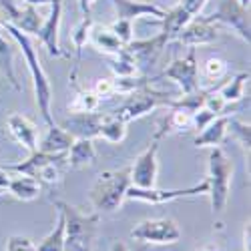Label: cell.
<instances>
[{
  "label": "cell",
  "instance_id": "cell-48",
  "mask_svg": "<svg viewBox=\"0 0 251 251\" xmlns=\"http://www.w3.org/2000/svg\"><path fill=\"white\" fill-rule=\"evenodd\" d=\"M197 251H219V249L213 247V245H205V247H201V249H197Z\"/></svg>",
  "mask_w": 251,
  "mask_h": 251
},
{
  "label": "cell",
  "instance_id": "cell-7",
  "mask_svg": "<svg viewBox=\"0 0 251 251\" xmlns=\"http://www.w3.org/2000/svg\"><path fill=\"white\" fill-rule=\"evenodd\" d=\"M131 237L143 243H177L181 239V229L173 219H145L135 229H131Z\"/></svg>",
  "mask_w": 251,
  "mask_h": 251
},
{
  "label": "cell",
  "instance_id": "cell-2",
  "mask_svg": "<svg viewBox=\"0 0 251 251\" xmlns=\"http://www.w3.org/2000/svg\"><path fill=\"white\" fill-rule=\"evenodd\" d=\"M65 217V251H93L100 213H82L67 201H54Z\"/></svg>",
  "mask_w": 251,
  "mask_h": 251
},
{
  "label": "cell",
  "instance_id": "cell-3",
  "mask_svg": "<svg viewBox=\"0 0 251 251\" xmlns=\"http://www.w3.org/2000/svg\"><path fill=\"white\" fill-rule=\"evenodd\" d=\"M131 187V167L104 171L97 177L89 191V201L97 213H113L125 201V193Z\"/></svg>",
  "mask_w": 251,
  "mask_h": 251
},
{
  "label": "cell",
  "instance_id": "cell-22",
  "mask_svg": "<svg viewBox=\"0 0 251 251\" xmlns=\"http://www.w3.org/2000/svg\"><path fill=\"white\" fill-rule=\"evenodd\" d=\"M8 191H10L12 197H16L20 201H32L40 195V183L34 177H28V175L10 177Z\"/></svg>",
  "mask_w": 251,
  "mask_h": 251
},
{
  "label": "cell",
  "instance_id": "cell-8",
  "mask_svg": "<svg viewBox=\"0 0 251 251\" xmlns=\"http://www.w3.org/2000/svg\"><path fill=\"white\" fill-rule=\"evenodd\" d=\"M163 76L175 80L181 95H189L199 89V65H197V50L195 47H189L183 58H175L169 67L163 71Z\"/></svg>",
  "mask_w": 251,
  "mask_h": 251
},
{
  "label": "cell",
  "instance_id": "cell-10",
  "mask_svg": "<svg viewBox=\"0 0 251 251\" xmlns=\"http://www.w3.org/2000/svg\"><path fill=\"white\" fill-rule=\"evenodd\" d=\"M169 43H171L169 34L159 32L157 36L143 38V40H135L133 38L129 45H125V49L133 54L139 71H147L149 67H153L157 62V58L161 56V52L167 49V45H169Z\"/></svg>",
  "mask_w": 251,
  "mask_h": 251
},
{
  "label": "cell",
  "instance_id": "cell-27",
  "mask_svg": "<svg viewBox=\"0 0 251 251\" xmlns=\"http://www.w3.org/2000/svg\"><path fill=\"white\" fill-rule=\"evenodd\" d=\"M189 20H191V16L177 4V6H173L171 10H165V14H163V18H161V25H163V30H161V32L169 34V38L173 40V38L181 32V28H183L187 23H189Z\"/></svg>",
  "mask_w": 251,
  "mask_h": 251
},
{
  "label": "cell",
  "instance_id": "cell-46",
  "mask_svg": "<svg viewBox=\"0 0 251 251\" xmlns=\"http://www.w3.org/2000/svg\"><path fill=\"white\" fill-rule=\"evenodd\" d=\"M26 4H32V6H40V4H50L52 0H25Z\"/></svg>",
  "mask_w": 251,
  "mask_h": 251
},
{
  "label": "cell",
  "instance_id": "cell-36",
  "mask_svg": "<svg viewBox=\"0 0 251 251\" xmlns=\"http://www.w3.org/2000/svg\"><path fill=\"white\" fill-rule=\"evenodd\" d=\"M109 28L115 32V36L123 45H129L133 40V20H129V18H117L115 23L109 25Z\"/></svg>",
  "mask_w": 251,
  "mask_h": 251
},
{
  "label": "cell",
  "instance_id": "cell-23",
  "mask_svg": "<svg viewBox=\"0 0 251 251\" xmlns=\"http://www.w3.org/2000/svg\"><path fill=\"white\" fill-rule=\"evenodd\" d=\"M12 26H16L20 32H25L28 36H34L38 32V28L43 26V16L38 14L36 6L32 4H26L23 8H18V14L14 16L12 23H8Z\"/></svg>",
  "mask_w": 251,
  "mask_h": 251
},
{
  "label": "cell",
  "instance_id": "cell-39",
  "mask_svg": "<svg viewBox=\"0 0 251 251\" xmlns=\"http://www.w3.org/2000/svg\"><path fill=\"white\" fill-rule=\"evenodd\" d=\"M16 14H18V6L14 0H0V28L12 23Z\"/></svg>",
  "mask_w": 251,
  "mask_h": 251
},
{
  "label": "cell",
  "instance_id": "cell-38",
  "mask_svg": "<svg viewBox=\"0 0 251 251\" xmlns=\"http://www.w3.org/2000/svg\"><path fill=\"white\" fill-rule=\"evenodd\" d=\"M6 251H36V245L23 235H10L6 239Z\"/></svg>",
  "mask_w": 251,
  "mask_h": 251
},
{
  "label": "cell",
  "instance_id": "cell-13",
  "mask_svg": "<svg viewBox=\"0 0 251 251\" xmlns=\"http://www.w3.org/2000/svg\"><path fill=\"white\" fill-rule=\"evenodd\" d=\"M60 20H62V0H52L50 2V14L47 16V20H43V26H40L38 32L34 34L38 38V43L47 49V52L52 58L67 56V52L60 49V43H58Z\"/></svg>",
  "mask_w": 251,
  "mask_h": 251
},
{
  "label": "cell",
  "instance_id": "cell-31",
  "mask_svg": "<svg viewBox=\"0 0 251 251\" xmlns=\"http://www.w3.org/2000/svg\"><path fill=\"white\" fill-rule=\"evenodd\" d=\"M209 93H211V91H201V89H197V91H193V93H189V95H181V99H173V100L169 102V107L183 109V111H187V113L195 115V113L203 107V104H205V99H207Z\"/></svg>",
  "mask_w": 251,
  "mask_h": 251
},
{
  "label": "cell",
  "instance_id": "cell-28",
  "mask_svg": "<svg viewBox=\"0 0 251 251\" xmlns=\"http://www.w3.org/2000/svg\"><path fill=\"white\" fill-rule=\"evenodd\" d=\"M36 251H65V217L58 211L56 213V225L52 231L40 241Z\"/></svg>",
  "mask_w": 251,
  "mask_h": 251
},
{
  "label": "cell",
  "instance_id": "cell-11",
  "mask_svg": "<svg viewBox=\"0 0 251 251\" xmlns=\"http://www.w3.org/2000/svg\"><path fill=\"white\" fill-rule=\"evenodd\" d=\"M157 153H159V141L153 139V143L135 159V163L131 167V185L133 187H139V189H151V187H155L157 171H159Z\"/></svg>",
  "mask_w": 251,
  "mask_h": 251
},
{
  "label": "cell",
  "instance_id": "cell-15",
  "mask_svg": "<svg viewBox=\"0 0 251 251\" xmlns=\"http://www.w3.org/2000/svg\"><path fill=\"white\" fill-rule=\"evenodd\" d=\"M6 127H8L10 135H12V139L23 145L28 153L38 149V129H36V125L30 119L18 115V113H12L6 119Z\"/></svg>",
  "mask_w": 251,
  "mask_h": 251
},
{
  "label": "cell",
  "instance_id": "cell-17",
  "mask_svg": "<svg viewBox=\"0 0 251 251\" xmlns=\"http://www.w3.org/2000/svg\"><path fill=\"white\" fill-rule=\"evenodd\" d=\"M89 43L102 54H109V56H115L119 54L125 45L121 43V40L115 36V32L109 28V26H102V25H95L91 26L89 30Z\"/></svg>",
  "mask_w": 251,
  "mask_h": 251
},
{
  "label": "cell",
  "instance_id": "cell-49",
  "mask_svg": "<svg viewBox=\"0 0 251 251\" xmlns=\"http://www.w3.org/2000/svg\"><path fill=\"white\" fill-rule=\"evenodd\" d=\"M237 2H239L241 6H245V8H249V0H237Z\"/></svg>",
  "mask_w": 251,
  "mask_h": 251
},
{
  "label": "cell",
  "instance_id": "cell-14",
  "mask_svg": "<svg viewBox=\"0 0 251 251\" xmlns=\"http://www.w3.org/2000/svg\"><path fill=\"white\" fill-rule=\"evenodd\" d=\"M102 115L93 111V113H71L62 121V129L69 131L75 139H95L99 137V127H100Z\"/></svg>",
  "mask_w": 251,
  "mask_h": 251
},
{
  "label": "cell",
  "instance_id": "cell-51",
  "mask_svg": "<svg viewBox=\"0 0 251 251\" xmlns=\"http://www.w3.org/2000/svg\"><path fill=\"white\" fill-rule=\"evenodd\" d=\"M0 195H2V191H0Z\"/></svg>",
  "mask_w": 251,
  "mask_h": 251
},
{
  "label": "cell",
  "instance_id": "cell-26",
  "mask_svg": "<svg viewBox=\"0 0 251 251\" xmlns=\"http://www.w3.org/2000/svg\"><path fill=\"white\" fill-rule=\"evenodd\" d=\"M99 137L104 139L107 143H121L125 137H127V123L121 121L119 117L111 115V117H102L100 127H99Z\"/></svg>",
  "mask_w": 251,
  "mask_h": 251
},
{
  "label": "cell",
  "instance_id": "cell-21",
  "mask_svg": "<svg viewBox=\"0 0 251 251\" xmlns=\"http://www.w3.org/2000/svg\"><path fill=\"white\" fill-rule=\"evenodd\" d=\"M75 137L65 131L62 127H56V125H52V127H49L47 135L43 137V141H40L38 145V151L43 153H50V155H58V153H67L71 149Z\"/></svg>",
  "mask_w": 251,
  "mask_h": 251
},
{
  "label": "cell",
  "instance_id": "cell-33",
  "mask_svg": "<svg viewBox=\"0 0 251 251\" xmlns=\"http://www.w3.org/2000/svg\"><path fill=\"white\" fill-rule=\"evenodd\" d=\"M245 80H249V73H239L231 80H227L225 85H221L219 95L225 99L227 104L237 102V100L243 99V85H245Z\"/></svg>",
  "mask_w": 251,
  "mask_h": 251
},
{
  "label": "cell",
  "instance_id": "cell-20",
  "mask_svg": "<svg viewBox=\"0 0 251 251\" xmlns=\"http://www.w3.org/2000/svg\"><path fill=\"white\" fill-rule=\"evenodd\" d=\"M227 117L229 115H219L215 117L207 127L195 137L193 145L195 147H219L227 137Z\"/></svg>",
  "mask_w": 251,
  "mask_h": 251
},
{
  "label": "cell",
  "instance_id": "cell-6",
  "mask_svg": "<svg viewBox=\"0 0 251 251\" xmlns=\"http://www.w3.org/2000/svg\"><path fill=\"white\" fill-rule=\"evenodd\" d=\"M209 23L221 25L231 28L243 43L249 45L251 40V26H249V8L241 6L237 0H219V6L215 12L205 16Z\"/></svg>",
  "mask_w": 251,
  "mask_h": 251
},
{
  "label": "cell",
  "instance_id": "cell-19",
  "mask_svg": "<svg viewBox=\"0 0 251 251\" xmlns=\"http://www.w3.org/2000/svg\"><path fill=\"white\" fill-rule=\"evenodd\" d=\"M171 111L163 115L157 123V131H155V141L167 137V135H171V133H177V131H183L187 129L191 125V119L193 115L191 113H187L183 109H175V107H169Z\"/></svg>",
  "mask_w": 251,
  "mask_h": 251
},
{
  "label": "cell",
  "instance_id": "cell-50",
  "mask_svg": "<svg viewBox=\"0 0 251 251\" xmlns=\"http://www.w3.org/2000/svg\"><path fill=\"white\" fill-rule=\"evenodd\" d=\"M137 251H147V249H145V247H141V249H137Z\"/></svg>",
  "mask_w": 251,
  "mask_h": 251
},
{
  "label": "cell",
  "instance_id": "cell-32",
  "mask_svg": "<svg viewBox=\"0 0 251 251\" xmlns=\"http://www.w3.org/2000/svg\"><path fill=\"white\" fill-rule=\"evenodd\" d=\"M111 71L115 73L117 78H121V76H133V75L139 73L137 62H135L133 54H131L127 49H123L119 54L113 56V60H111Z\"/></svg>",
  "mask_w": 251,
  "mask_h": 251
},
{
  "label": "cell",
  "instance_id": "cell-5",
  "mask_svg": "<svg viewBox=\"0 0 251 251\" xmlns=\"http://www.w3.org/2000/svg\"><path fill=\"white\" fill-rule=\"evenodd\" d=\"M171 97H173L171 93L157 91V89H151L147 85V87H143V89L127 95L125 102L115 111V117H119L125 123H131V121H135V119H139L143 115L155 111L157 107H161V104L169 107V102L173 100Z\"/></svg>",
  "mask_w": 251,
  "mask_h": 251
},
{
  "label": "cell",
  "instance_id": "cell-41",
  "mask_svg": "<svg viewBox=\"0 0 251 251\" xmlns=\"http://www.w3.org/2000/svg\"><path fill=\"white\" fill-rule=\"evenodd\" d=\"M217 115L215 113H211V111H209V109H205V107H201L195 115H193V119H191V125H195V129L197 131H203L205 127H207V125L209 123H211L213 119H215Z\"/></svg>",
  "mask_w": 251,
  "mask_h": 251
},
{
  "label": "cell",
  "instance_id": "cell-29",
  "mask_svg": "<svg viewBox=\"0 0 251 251\" xmlns=\"http://www.w3.org/2000/svg\"><path fill=\"white\" fill-rule=\"evenodd\" d=\"M93 26V18L91 16H82L80 23L75 26L71 38H73V45H75V50H76V65H75V71L71 76H76V71H78V62L82 58V49H85L87 40H89V30Z\"/></svg>",
  "mask_w": 251,
  "mask_h": 251
},
{
  "label": "cell",
  "instance_id": "cell-43",
  "mask_svg": "<svg viewBox=\"0 0 251 251\" xmlns=\"http://www.w3.org/2000/svg\"><path fill=\"white\" fill-rule=\"evenodd\" d=\"M97 0H78V8L82 12V16H91V8Z\"/></svg>",
  "mask_w": 251,
  "mask_h": 251
},
{
  "label": "cell",
  "instance_id": "cell-9",
  "mask_svg": "<svg viewBox=\"0 0 251 251\" xmlns=\"http://www.w3.org/2000/svg\"><path fill=\"white\" fill-rule=\"evenodd\" d=\"M209 185L207 179L201 181L199 185L187 187V189H139V187H129L125 199H135V201H145V203H153V205H161V203H169L175 199H183V197H193V195H207Z\"/></svg>",
  "mask_w": 251,
  "mask_h": 251
},
{
  "label": "cell",
  "instance_id": "cell-18",
  "mask_svg": "<svg viewBox=\"0 0 251 251\" xmlns=\"http://www.w3.org/2000/svg\"><path fill=\"white\" fill-rule=\"evenodd\" d=\"M97 159V149L93 145V139H75L71 149L67 151V163L69 169H85L91 167Z\"/></svg>",
  "mask_w": 251,
  "mask_h": 251
},
{
  "label": "cell",
  "instance_id": "cell-1",
  "mask_svg": "<svg viewBox=\"0 0 251 251\" xmlns=\"http://www.w3.org/2000/svg\"><path fill=\"white\" fill-rule=\"evenodd\" d=\"M8 36L16 43V47L20 49V52H23L25 56V62L28 67V73H30V78H32V87H34V97H36V107H38V113L40 117L45 119V123L49 125V127H52L54 125V119H52V85L50 80L47 76V73L43 71V67H40V60H38V52H36V45L32 36L20 32L16 26L12 25H4L2 26Z\"/></svg>",
  "mask_w": 251,
  "mask_h": 251
},
{
  "label": "cell",
  "instance_id": "cell-45",
  "mask_svg": "<svg viewBox=\"0 0 251 251\" xmlns=\"http://www.w3.org/2000/svg\"><path fill=\"white\" fill-rule=\"evenodd\" d=\"M111 251H129V247L125 245L123 241H115V243H113V247H111Z\"/></svg>",
  "mask_w": 251,
  "mask_h": 251
},
{
  "label": "cell",
  "instance_id": "cell-25",
  "mask_svg": "<svg viewBox=\"0 0 251 251\" xmlns=\"http://www.w3.org/2000/svg\"><path fill=\"white\" fill-rule=\"evenodd\" d=\"M14 50L16 47L6 36L0 34V73L8 78V82L16 91H20V82L16 80V73H14Z\"/></svg>",
  "mask_w": 251,
  "mask_h": 251
},
{
  "label": "cell",
  "instance_id": "cell-35",
  "mask_svg": "<svg viewBox=\"0 0 251 251\" xmlns=\"http://www.w3.org/2000/svg\"><path fill=\"white\" fill-rule=\"evenodd\" d=\"M227 73V62L219 56H209L205 62H203V69H201V75L207 78V80H219L223 78Z\"/></svg>",
  "mask_w": 251,
  "mask_h": 251
},
{
  "label": "cell",
  "instance_id": "cell-4",
  "mask_svg": "<svg viewBox=\"0 0 251 251\" xmlns=\"http://www.w3.org/2000/svg\"><path fill=\"white\" fill-rule=\"evenodd\" d=\"M231 175H233V161L225 155L223 149L213 147L209 155V177L207 195L211 197V211L213 215H221L229 199V187H231Z\"/></svg>",
  "mask_w": 251,
  "mask_h": 251
},
{
  "label": "cell",
  "instance_id": "cell-44",
  "mask_svg": "<svg viewBox=\"0 0 251 251\" xmlns=\"http://www.w3.org/2000/svg\"><path fill=\"white\" fill-rule=\"evenodd\" d=\"M8 183H10V175H8V171L0 169V191H6V189H8Z\"/></svg>",
  "mask_w": 251,
  "mask_h": 251
},
{
  "label": "cell",
  "instance_id": "cell-42",
  "mask_svg": "<svg viewBox=\"0 0 251 251\" xmlns=\"http://www.w3.org/2000/svg\"><path fill=\"white\" fill-rule=\"evenodd\" d=\"M207 2H209V0H179V6L193 18V16H199L203 12Z\"/></svg>",
  "mask_w": 251,
  "mask_h": 251
},
{
  "label": "cell",
  "instance_id": "cell-34",
  "mask_svg": "<svg viewBox=\"0 0 251 251\" xmlns=\"http://www.w3.org/2000/svg\"><path fill=\"white\" fill-rule=\"evenodd\" d=\"M115 82V95H131L143 87L151 85V78L147 75H133V76H121L113 78Z\"/></svg>",
  "mask_w": 251,
  "mask_h": 251
},
{
  "label": "cell",
  "instance_id": "cell-47",
  "mask_svg": "<svg viewBox=\"0 0 251 251\" xmlns=\"http://www.w3.org/2000/svg\"><path fill=\"white\" fill-rule=\"evenodd\" d=\"M243 241H245V243H243V245H245V251H249V227L245 229V235H243Z\"/></svg>",
  "mask_w": 251,
  "mask_h": 251
},
{
  "label": "cell",
  "instance_id": "cell-16",
  "mask_svg": "<svg viewBox=\"0 0 251 251\" xmlns=\"http://www.w3.org/2000/svg\"><path fill=\"white\" fill-rule=\"evenodd\" d=\"M111 4L115 6L117 18H141V16H155V18H163L165 10L151 2V0H111Z\"/></svg>",
  "mask_w": 251,
  "mask_h": 251
},
{
  "label": "cell",
  "instance_id": "cell-12",
  "mask_svg": "<svg viewBox=\"0 0 251 251\" xmlns=\"http://www.w3.org/2000/svg\"><path fill=\"white\" fill-rule=\"evenodd\" d=\"M217 38H219L217 25L209 23L205 16L199 14V16H193L173 40H177L179 45H185V47H201V45L215 43Z\"/></svg>",
  "mask_w": 251,
  "mask_h": 251
},
{
  "label": "cell",
  "instance_id": "cell-37",
  "mask_svg": "<svg viewBox=\"0 0 251 251\" xmlns=\"http://www.w3.org/2000/svg\"><path fill=\"white\" fill-rule=\"evenodd\" d=\"M203 107L209 109L211 113H215L217 117H219V115H227V102H225V99H223L219 93H213V91L207 95Z\"/></svg>",
  "mask_w": 251,
  "mask_h": 251
},
{
  "label": "cell",
  "instance_id": "cell-24",
  "mask_svg": "<svg viewBox=\"0 0 251 251\" xmlns=\"http://www.w3.org/2000/svg\"><path fill=\"white\" fill-rule=\"evenodd\" d=\"M71 82L76 89V93H75V99L69 102V111L71 113H93V111H97L100 99L91 89H80L76 85V76H71Z\"/></svg>",
  "mask_w": 251,
  "mask_h": 251
},
{
  "label": "cell",
  "instance_id": "cell-40",
  "mask_svg": "<svg viewBox=\"0 0 251 251\" xmlns=\"http://www.w3.org/2000/svg\"><path fill=\"white\" fill-rule=\"evenodd\" d=\"M99 99H109L111 95H115V82L113 78H97V82L91 89Z\"/></svg>",
  "mask_w": 251,
  "mask_h": 251
},
{
  "label": "cell",
  "instance_id": "cell-30",
  "mask_svg": "<svg viewBox=\"0 0 251 251\" xmlns=\"http://www.w3.org/2000/svg\"><path fill=\"white\" fill-rule=\"evenodd\" d=\"M227 135L239 143V147L249 155V143H251V127L249 123H243L239 119L227 117Z\"/></svg>",
  "mask_w": 251,
  "mask_h": 251
}]
</instances>
